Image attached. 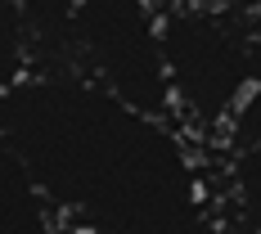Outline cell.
<instances>
[{"instance_id": "obj_1", "label": "cell", "mask_w": 261, "mask_h": 234, "mask_svg": "<svg viewBox=\"0 0 261 234\" xmlns=\"http://www.w3.org/2000/svg\"><path fill=\"white\" fill-rule=\"evenodd\" d=\"M0 149L72 234H212L203 149L72 68H32L0 95Z\"/></svg>"}, {"instance_id": "obj_2", "label": "cell", "mask_w": 261, "mask_h": 234, "mask_svg": "<svg viewBox=\"0 0 261 234\" xmlns=\"http://www.w3.org/2000/svg\"><path fill=\"white\" fill-rule=\"evenodd\" d=\"M171 122L203 149L225 135L243 95L261 77V5L180 9L158 18Z\"/></svg>"}, {"instance_id": "obj_3", "label": "cell", "mask_w": 261, "mask_h": 234, "mask_svg": "<svg viewBox=\"0 0 261 234\" xmlns=\"http://www.w3.org/2000/svg\"><path fill=\"white\" fill-rule=\"evenodd\" d=\"M158 18L162 14L149 0H81L54 63L45 68H72L135 113L171 122Z\"/></svg>"}, {"instance_id": "obj_4", "label": "cell", "mask_w": 261, "mask_h": 234, "mask_svg": "<svg viewBox=\"0 0 261 234\" xmlns=\"http://www.w3.org/2000/svg\"><path fill=\"white\" fill-rule=\"evenodd\" d=\"M0 234H63L27 171L0 149Z\"/></svg>"}, {"instance_id": "obj_5", "label": "cell", "mask_w": 261, "mask_h": 234, "mask_svg": "<svg viewBox=\"0 0 261 234\" xmlns=\"http://www.w3.org/2000/svg\"><path fill=\"white\" fill-rule=\"evenodd\" d=\"M216 203L239 216L248 234H261V140L225 153V167L216 176Z\"/></svg>"}, {"instance_id": "obj_6", "label": "cell", "mask_w": 261, "mask_h": 234, "mask_svg": "<svg viewBox=\"0 0 261 234\" xmlns=\"http://www.w3.org/2000/svg\"><path fill=\"white\" fill-rule=\"evenodd\" d=\"M14 5H18V14L27 23V36H32V54H36L32 68L54 63V54L63 45V32L72 23V14L81 9V0H14Z\"/></svg>"}, {"instance_id": "obj_7", "label": "cell", "mask_w": 261, "mask_h": 234, "mask_svg": "<svg viewBox=\"0 0 261 234\" xmlns=\"http://www.w3.org/2000/svg\"><path fill=\"white\" fill-rule=\"evenodd\" d=\"M32 63H36V54H32V36H27L23 14H18L14 0H0V95L9 86H18L32 72Z\"/></svg>"}, {"instance_id": "obj_8", "label": "cell", "mask_w": 261, "mask_h": 234, "mask_svg": "<svg viewBox=\"0 0 261 234\" xmlns=\"http://www.w3.org/2000/svg\"><path fill=\"white\" fill-rule=\"evenodd\" d=\"M257 140H261V77H257V86L243 95V104H239V113L230 117L225 135L216 140V149H221V153H234V149H248V144H257Z\"/></svg>"}, {"instance_id": "obj_9", "label": "cell", "mask_w": 261, "mask_h": 234, "mask_svg": "<svg viewBox=\"0 0 261 234\" xmlns=\"http://www.w3.org/2000/svg\"><path fill=\"white\" fill-rule=\"evenodd\" d=\"M158 14H180V9H252L261 0H149Z\"/></svg>"}]
</instances>
